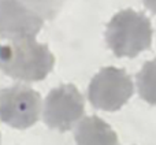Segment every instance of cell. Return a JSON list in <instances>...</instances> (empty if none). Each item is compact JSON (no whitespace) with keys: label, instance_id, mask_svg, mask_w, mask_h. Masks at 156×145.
<instances>
[{"label":"cell","instance_id":"cell-5","mask_svg":"<svg viewBox=\"0 0 156 145\" xmlns=\"http://www.w3.org/2000/svg\"><path fill=\"white\" fill-rule=\"evenodd\" d=\"M85 112V100L73 83L52 89L44 103V122L48 127L69 132L78 123Z\"/></svg>","mask_w":156,"mask_h":145},{"label":"cell","instance_id":"cell-1","mask_svg":"<svg viewBox=\"0 0 156 145\" xmlns=\"http://www.w3.org/2000/svg\"><path fill=\"white\" fill-rule=\"evenodd\" d=\"M55 65V56L47 44L36 37L11 40L0 47V69L5 75L23 82H37L47 78Z\"/></svg>","mask_w":156,"mask_h":145},{"label":"cell","instance_id":"cell-2","mask_svg":"<svg viewBox=\"0 0 156 145\" xmlns=\"http://www.w3.org/2000/svg\"><path fill=\"white\" fill-rule=\"evenodd\" d=\"M152 25L143 12L122 10L111 18L105 29V41L118 58H136L152 44Z\"/></svg>","mask_w":156,"mask_h":145},{"label":"cell","instance_id":"cell-9","mask_svg":"<svg viewBox=\"0 0 156 145\" xmlns=\"http://www.w3.org/2000/svg\"><path fill=\"white\" fill-rule=\"evenodd\" d=\"M43 18L54 19L60 11L65 0H22Z\"/></svg>","mask_w":156,"mask_h":145},{"label":"cell","instance_id":"cell-8","mask_svg":"<svg viewBox=\"0 0 156 145\" xmlns=\"http://www.w3.org/2000/svg\"><path fill=\"white\" fill-rule=\"evenodd\" d=\"M137 89L141 99L152 105H156V59L149 60L136 77Z\"/></svg>","mask_w":156,"mask_h":145},{"label":"cell","instance_id":"cell-12","mask_svg":"<svg viewBox=\"0 0 156 145\" xmlns=\"http://www.w3.org/2000/svg\"><path fill=\"white\" fill-rule=\"evenodd\" d=\"M0 47H2V45H0Z\"/></svg>","mask_w":156,"mask_h":145},{"label":"cell","instance_id":"cell-10","mask_svg":"<svg viewBox=\"0 0 156 145\" xmlns=\"http://www.w3.org/2000/svg\"><path fill=\"white\" fill-rule=\"evenodd\" d=\"M144 4L151 12L156 14V0H144Z\"/></svg>","mask_w":156,"mask_h":145},{"label":"cell","instance_id":"cell-6","mask_svg":"<svg viewBox=\"0 0 156 145\" xmlns=\"http://www.w3.org/2000/svg\"><path fill=\"white\" fill-rule=\"evenodd\" d=\"M43 25V16L22 0H0V37L8 40L36 37Z\"/></svg>","mask_w":156,"mask_h":145},{"label":"cell","instance_id":"cell-11","mask_svg":"<svg viewBox=\"0 0 156 145\" xmlns=\"http://www.w3.org/2000/svg\"><path fill=\"white\" fill-rule=\"evenodd\" d=\"M0 141H2V136H0Z\"/></svg>","mask_w":156,"mask_h":145},{"label":"cell","instance_id":"cell-3","mask_svg":"<svg viewBox=\"0 0 156 145\" xmlns=\"http://www.w3.org/2000/svg\"><path fill=\"white\" fill-rule=\"evenodd\" d=\"M134 93V85L123 69L103 67L92 78L88 88L89 101L97 110L114 112L122 108Z\"/></svg>","mask_w":156,"mask_h":145},{"label":"cell","instance_id":"cell-7","mask_svg":"<svg viewBox=\"0 0 156 145\" xmlns=\"http://www.w3.org/2000/svg\"><path fill=\"white\" fill-rule=\"evenodd\" d=\"M74 138L77 145H119L118 136L112 127L96 115L81 119Z\"/></svg>","mask_w":156,"mask_h":145},{"label":"cell","instance_id":"cell-4","mask_svg":"<svg viewBox=\"0 0 156 145\" xmlns=\"http://www.w3.org/2000/svg\"><path fill=\"white\" fill-rule=\"evenodd\" d=\"M41 114V96L26 85H14L0 92V121L14 129L33 126Z\"/></svg>","mask_w":156,"mask_h":145}]
</instances>
